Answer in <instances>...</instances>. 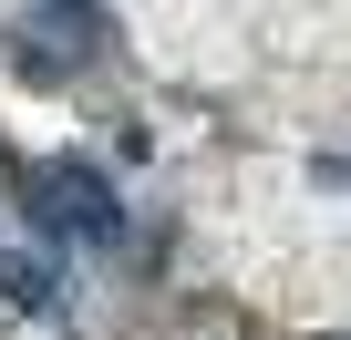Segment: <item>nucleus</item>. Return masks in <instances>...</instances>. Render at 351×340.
<instances>
[{
	"label": "nucleus",
	"mask_w": 351,
	"mask_h": 340,
	"mask_svg": "<svg viewBox=\"0 0 351 340\" xmlns=\"http://www.w3.org/2000/svg\"><path fill=\"white\" fill-rule=\"evenodd\" d=\"M32 207H42L62 237H114V176H104V165H83V155L32 165Z\"/></svg>",
	"instance_id": "1"
},
{
	"label": "nucleus",
	"mask_w": 351,
	"mask_h": 340,
	"mask_svg": "<svg viewBox=\"0 0 351 340\" xmlns=\"http://www.w3.org/2000/svg\"><path fill=\"white\" fill-rule=\"evenodd\" d=\"M93 42H104V11H93V0H42V11L21 21V73L32 83H62L73 62H93Z\"/></svg>",
	"instance_id": "2"
},
{
	"label": "nucleus",
	"mask_w": 351,
	"mask_h": 340,
	"mask_svg": "<svg viewBox=\"0 0 351 340\" xmlns=\"http://www.w3.org/2000/svg\"><path fill=\"white\" fill-rule=\"evenodd\" d=\"M0 299H32V309H42V299H52V278H42L32 258H0Z\"/></svg>",
	"instance_id": "3"
}]
</instances>
